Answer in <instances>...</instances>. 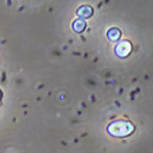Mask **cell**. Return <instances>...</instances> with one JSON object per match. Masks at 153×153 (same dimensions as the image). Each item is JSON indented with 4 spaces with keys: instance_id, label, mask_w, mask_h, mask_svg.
<instances>
[{
    "instance_id": "cell-6",
    "label": "cell",
    "mask_w": 153,
    "mask_h": 153,
    "mask_svg": "<svg viewBox=\"0 0 153 153\" xmlns=\"http://www.w3.org/2000/svg\"><path fill=\"white\" fill-rule=\"evenodd\" d=\"M2 96H4V93H2V91L0 90V101H1V99H2Z\"/></svg>"
},
{
    "instance_id": "cell-1",
    "label": "cell",
    "mask_w": 153,
    "mask_h": 153,
    "mask_svg": "<svg viewBox=\"0 0 153 153\" xmlns=\"http://www.w3.org/2000/svg\"><path fill=\"white\" fill-rule=\"evenodd\" d=\"M107 131L113 137H127L135 131V126L129 121L115 120L107 126Z\"/></svg>"
},
{
    "instance_id": "cell-5",
    "label": "cell",
    "mask_w": 153,
    "mask_h": 153,
    "mask_svg": "<svg viewBox=\"0 0 153 153\" xmlns=\"http://www.w3.org/2000/svg\"><path fill=\"white\" fill-rule=\"evenodd\" d=\"M107 37L111 42H116L121 37V31L119 30L117 28H112V29H109L107 31Z\"/></svg>"
},
{
    "instance_id": "cell-2",
    "label": "cell",
    "mask_w": 153,
    "mask_h": 153,
    "mask_svg": "<svg viewBox=\"0 0 153 153\" xmlns=\"http://www.w3.org/2000/svg\"><path fill=\"white\" fill-rule=\"evenodd\" d=\"M131 52V44L128 40H122L120 43H117V45L115 46V54L120 58H126L128 56Z\"/></svg>"
},
{
    "instance_id": "cell-3",
    "label": "cell",
    "mask_w": 153,
    "mask_h": 153,
    "mask_svg": "<svg viewBox=\"0 0 153 153\" xmlns=\"http://www.w3.org/2000/svg\"><path fill=\"white\" fill-rule=\"evenodd\" d=\"M93 14V9L91 6H88V5H83L77 9V15L79 16V19H89L91 17Z\"/></svg>"
},
{
    "instance_id": "cell-4",
    "label": "cell",
    "mask_w": 153,
    "mask_h": 153,
    "mask_svg": "<svg viewBox=\"0 0 153 153\" xmlns=\"http://www.w3.org/2000/svg\"><path fill=\"white\" fill-rule=\"evenodd\" d=\"M85 28H86V23L82 19H77L73 22V30L77 32V33L83 32L85 30Z\"/></svg>"
}]
</instances>
